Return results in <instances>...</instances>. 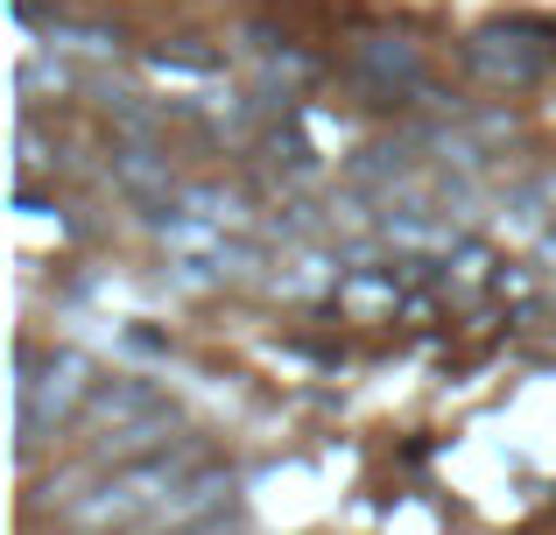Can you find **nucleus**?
<instances>
[{
    "mask_svg": "<svg viewBox=\"0 0 556 535\" xmlns=\"http://www.w3.org/2000/svg\"><path fill=\"white\" fill-rule=\"evenodd\" d=\"M184 466H190V451H155L149 466L113 472V480L78 508V528H121V522H135V514H149V522H155V508L184 486Z\"/></svg>",
    "mask_w": 556,
    "mask_h": 535,
    "instance_id": "obj_1",
    "label": "nucleus"
},
{
    "mask_svg": "<svg viewBox=\"0 0 556 535\" xmlns=\"http://www.w3.org/2000/svg\"><path fill=\"white\" fill-rule=\"evenodd\" d=\"M85 373L92 367L78 353H50V359L22 353V451H36L42 430H56L85 402Z\"/></svg>",
    "mask_w": 556,
    "mask_h": 535,
    "instance_id": "obj_2",
    "label": "nucleus"
},
{
    "mask_svg": "<svg viewBox=\"0 0 556 535\" xmlns=\"http://www.w3.org/2000/svg\"><path fill=\"white\" fill-rule=\"evenodd\" d=\"M177 535H240L226 522V514H204V522H190V528H177Z\"/></svg>",
    "mask_w": 556,
    "mask_h": 535,
    "instance_id": "obj_3",
    "label": "nucleus"
}]
</instances>
